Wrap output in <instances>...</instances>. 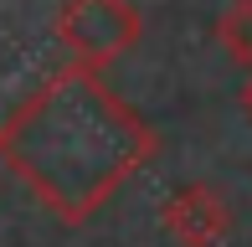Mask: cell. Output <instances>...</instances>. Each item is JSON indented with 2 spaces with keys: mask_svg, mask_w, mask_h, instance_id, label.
I'll list each match as a JSON object with an SVG mask.
<instances>
[{
  "mask_svg": "<svg viewBox=\"0 0 252 247\" xmlns=\"http://www.w3.org/2000/svg\"><path fill=\"white\" fill-rule=\"evenodd\" d=\"M159 134L98 67L67 62L0 119V165L67 227L93 221L144 165Z\"/></svg>",
  "mask_w": 252,
  "mask_h": 247,
  "instance_id": "6da1fadb",
  "label": "cell"
},
{
  "mask_svg": "<svg viewBox=\"0 0 252 247\" xmlns=\"http://www.w3.org/2000/svg\"><path fill=\"white\" fill-rule=\"evenodd\" d=\"M52 36L67 47V57L83 67H113L129 57L144 36V16L134 0H62L52 21Z\"/></svg>",
  "mask_w": 252,
  "mask_h": 247,
  "instance_id": "7a4b0ae2",
  "label": "cell"
},
{
  "mask_svg": "<svg viewBox=\"0 0 252 247\" xmlns=\"http://www.w3.org/2000/svg\"><path fill=\"white\" fill-rule=\"evenodd\" d=\"M159 227L180 247H221L232 237V206H226V196L216 185L190 181L159 201Z\"/></svg>",
  "mask_w": 252,
  "mask_h": 247,
  "instance_id": "3957f363",
  "label": "cell"
},
{
  "mask_svg": "<svg viewBox=\"0 0 252 247\" xmlns=\"http://www.w3.org/2000/svg\"><path fill=\"white\" fill-rule=\"evenodd\" d=\"M216 41L237 67H252V0H226L216 21Z\"/></svg>",
  "mask_w": 252,
  "mask_h": 247,
  "instance_id": "277c9868",
  "label": "cell"
},
{
  "mask_svg": "<svg viewBox=\"0 0 252 247\" xmlns=\"http://www.w3.org/2000/svg\"><path fill=\"white\" fill-rule=\"evenodd\" d=\"M237 108H242V119L252 124V67H247V77H242V88H237Z\"/></svg>",
  "mask_w": 252,
  "mask_h": 247,
  "instance_id": "5b68a950",
  "label": "cell"
}]
</instances>
